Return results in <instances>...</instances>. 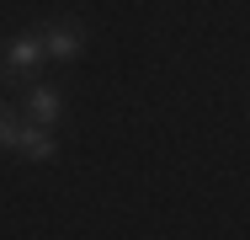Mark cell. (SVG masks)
I'll return each mask as SVG.
<instances>
[{
  "mask_svg": "<svg viewBox=\"0 0 250 240\" xmlns=\"http://www.w3.org/2000/svg\"><path fill=\"white\" fill-rule=\"evenodd\" d=\"M11 149H16L21 160H38V166L59 155V144H53V134L43 123H16V128H11Z\"/></svg>",
  "mask_w": 250,
  "mask_h": 240,
  "instance_id": "cell-2",
  "label": "cell"
},
{
  "mask_svg": "<svg viewBox=\"0 0 250 240\" xmlns=\"http://www.w3.org/2000/svg\"><path fill=\"white\" fill-rule=\"evenodd\" d=\"M38 59H43V32H16L11 43L0 48V75L5 80H21Z\"/></svg>",
  "mask_w": 250,
  "mask_h": 240,
  "instance_id": "cell-1",
  "label": "cell"
},
{
  "mask_svg": "<svg viewBox=\"0 0 250 240\" xmlns=\"http://www.w3.org/2000/svg\"><path fill=\"white\" fill-rule=\"evenodd\" d=\"M59 112H64V96L53 91V86H32V91H27V123L53 128V123H59Z\"/></svg>",
  "mask_w": 250,
  "mask_h": 240,
  "instance_id": "cell-4",
  "label": "cell"
},
{
  "mask_svg": "<svg viewBox=\"0 0 250 240\" xmlns=\"http://www.w3.org/2000/svg\"><path fill=\"white\" fill-rule=\"evenodd\" d=\"M11 128H16V118L0 107V149H11Z\"/></svg>",
  "mask_w": 250,
  "mask_h": 240,
  "instance_id": "cell-5",
  "label": "cell"
},
{
  "mask_svg": "<svg viewBox=\"0 0 250 240\" xmlns=\"http://www.w3.org/2000/svg\"><path fill=\"white\" fill-rule=\"evenodd\" d=\"M80 53H85V32H80V27H69V22H53V27H43V59L69 64V59H80Z\"/></svg>",
  "mask_w": 250,
  "mask_h": 240,
  "instance_id": "cell-3",
  "label": "cell"
}]
</instances>
